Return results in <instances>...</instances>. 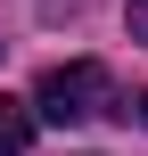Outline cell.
<instances>
[{
  "mask_svg": "<svg viewBox=\"0 0 148 156\" xmlns=\"http://www.w3.org/2000/svg\"><path fill=\"white\" fill-rule=\"evenodd\" d=\"M115 115H140V123H148V90H140V99H124V107H115Z\"/></svg>",
  "mask_w": 148,
  "mask_h": 156,
  "instance_id": "4",
  "label": "cell"
},
{
  "mask_svg": "<svg viewBox=\"0 0 148 156\" xmlns=\"http://www.w3.org/2000/svg\"><path fill=\"white\" fill-rule=\"evenodd\" d=\"M124 25H132V41H148V0H132V8H124Z\"/></svg>",
  "mask_w": 148,
  "mask_h": 156,
  "instance_id": "3",
  "label": "cell"
},
{
  "mask_svg": "<svg viewBox=\"0 0 148 156\" xmlns=\"http://www.w3.org/2000/svg\"><path fill=\"white\" fill-rule=\"evenodd\" d=\"M0 49H8V41H0Z\"/></svg>",
  "mask_w": 148,
  "mask_h": 156,
  "instance_id": "5",
  "label": "cell"
},
{
  "mask_svg": "<svg viewBox=\"0 0 148 156\" xmlns=\"http://www.w3.org/2000/svg\"><path fill=\"white\" fill-rule=\"evenodd\" d=\"M33 123H41L33 99H0V156H25L33 148Z\"/></svg>",
  "mask_w": 148,
  "mask_h": 156,
  "instance_id": "2",
  "label": "cell"
},
{
  "mask_svg": "<svg viewBox=\"0 0 148 156\" xmlns=\"http://www.w3.org/2000/svg\"><path fill=\"white\" fill-rule=\"evenodd\" d=\"M107 66H91V58H74V66H49L41 74V90H33V115L41 123H91V115H107Z\"/></svg>",
  "mask_w": 148,
  "mask_h": 156,
  "instance_id": "1",
  "label": "cell"
}]
</instances>
